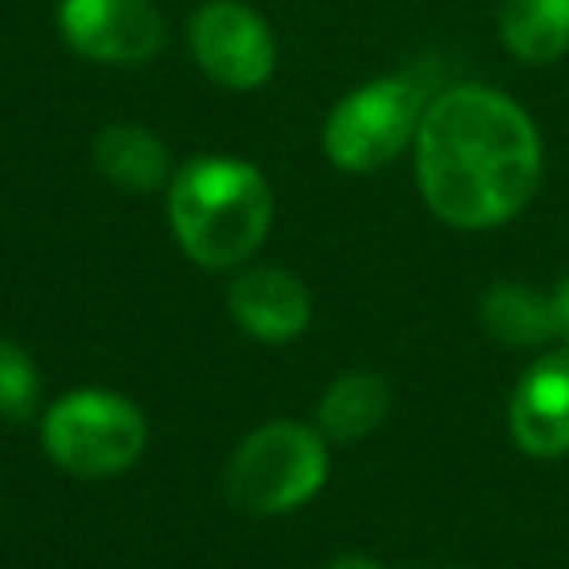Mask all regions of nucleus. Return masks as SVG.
I'll return each mask as SVG.
<instances>
[{"label":"nucleus","instance_id":"obj_1","mask_svg":"<svg viewBox=\"0 0 569 569\" xmlns=\"http://www.w3.org/2000/svg\"><path fill=\"white\" fill-rule=\"evenodd\" d=\"M413 144L429 211L457 230L503 227L542 183V137L530 113L480 82L429 98Z\"/></svg>","mask_w":569,"mask_h":569},{"label":"nucleus","instance_id":"obj_2","mask_svg":"<svg viewBox=\"0 0 569 569\" xmlns=\"http://www.w3.org/2000/svg\"><path fill=\"white\" fill-rule=\"evenodd\" d=\"M168 219L191 261L203 269H227L266 242L273 222V191L246 160L199 157L176 172Z\"/></svg>","mask_w":569,"mask_h":569},{"label":"nucleus","instance_id":"obj_3","mask_svg":"<svg viewBox=\"0 0 569 569\" xmlns=\"http://www.w3.org/2000/svg\"><path fill=\"white\" fill-rule=\"evenodd\" d=\"M328 480L320 433L297 421H273L250 433L227 465V496L246 515H284L309 503Z\"/></svg>","mask_w":569,"mask_h":569},{"label":"nucleus","instance_id":"obj_4","mask_svg":"<svg viewBox=\"0 0 569 569\" xmlns=\"http://www.w3.org/2000/svg\"><path fill=\"white\" fill-rule=\"evenodd\" d=\"M429 87L421 74H387L351 90L325 126V152L343 172H379L418 137Z\"/></svg>","mask_w":569,"mask_h":569},{"label":"nucleus","instance_id":"obj_5","mask_svg":"<svg viewBox=\"0 0 569 569\" xmlns=\"http://www.w3.org/2000/svg\"><path fill=\"white\" fill-rule=\"evenodd\" d=\"M149 441L141 410L110 390H74L43 418V449L71 476L126 472Z\"/></svg>","mask_w":569,"mask_h":569},{"label":"nucleus","instance_id":"obj_6","mask_svg":"<svg viewBox=\"0 0 569 569\" xmlns=\"http://www.w3.org/2000/svg\"><path fill=\"white\" fill-rule=\"evenodd\" d=\"M191 56L207 79L227 90H258L277 67V40L269 24L242 0H207L188 28Z\"/></svg>","mask_w":569,"mask_h":569},{"label":"nucleus","instance_id":"obj_7","mask_svg":"<svg viewBox=\"0 0 569 569\" xmlns=\"http://www.w3.org/2000/svg\"><path fill=\"white\" fill-rule=\"evenodd\" d=\"M59 32L82 59L110 67L149 63L168 40L152 0H59Z\"/></svg>","mask_w":569,"mask_h":569},{"label":"nucleus","instance_id":"obj_8","mask_svg":"<svg viewBox=\"0 0 569 569\" xmlns=\"http://www.w3.org/2000/svg\"><path fill=\"white\" fill-rule=\"evenodd\" d=\"M507 426L527 457L558 460L569 452V348L538 356L507 406Z\"/></svg>","mask_w":569,"mask_h":569},{"label":"nucleus","instance_id":"obj_9","mask_svg":"<svg viewBox=\"0 0 569 569\" xmlns=\"http://www.w3.org/2000/svg\"><path fill=\"white\" fill-rule=\"evenodd\" d=\"M230 312L242 332L266 343H284L309 328L312 297L301 277L273 266H253L230 284Z\"/></svg>","mask_w":569,"mask_h":569},{"label":"nucleus","instance_id":"obj_10","mask_svg":"<svg viewBox=\"0 0 569 569\" xmlns=\"http://www.w3.org/2000/svg\"><path fill=\"white\" fill-rule=\"evenodd\" d=\"M94 164L110 183L133 191V196H144V191H157L172 176V152L144 126L118 121V126H106L98 133Z\"/></svg>","mask_w":569,"mask_h":569},{"label":"nucleus","instance_id":"obj_11","mask_svg":"<svg viewBox=\"0 0 569 569\" xmlns=\"http://www.w3.org/2000/svg\"><path fill=\"white\" fill-rule=\"evenodd\" d=\"M499 40L519 63L546 67L569 51V0H499Z\"/></svg>","mask_w":569,"mask_h":569},{"label":"nucleus","instance_id":"obj_12","mask_svg":"<svg viewBox=\"0 0 569 569\" xmlns=\"http://www.w3.org/2000/svg\"><path fill=\"white\" fill-rule=\"evenodd\" d=\"M480 320L488 336L507 348H542L553 340L550 293H538L522 281L491 284L480 301Z\"/></svg>","mask_w":569,"mask_h":569},{"label":"nucleus","instance_id":"obj_13","mask_svg":"<svg viewBox=\"0 0 569 569\" xmlns=\"http://www.w3.org/2000/svg\"><path fill=\"white\" fill-rule=\"evenodd\" d=\"M390 410V387L379 375H343L328 387L320 402V429L332 441H363L367 433L382 426Z\"/></svg>","mask_w":569,"mask_h":569},{"label":"nucleus","instance_id":"obj_14","mask_svg":"<svg viewBox=\"0 0 569 569\" xmlns=\"http://www.w3.org/2000/svg\"><path fill=\"white\" fill-rule=\"evenodd\" d=\"M40 402V371L20 343L0 340V418L28 421Z\"/></svg>","mask_w":569,"mask_h":569},{"label":"nucleus","instance_id":"obj_15","mask_svg":"<svg viewBox=\"0 0 569 569\" xmlns=\"http://www.w3.org/2000/svg\"><path fill=\"white\" fill-rule=\"evenodd\" d=\"M550 312H553V340H561V348H569V277H561L553 284Z\"/></svg>","mask_w":569,"mask_h":569},{"label":"nucleus","instance_id":"obj_16","mask_svg":"<svg viewBox=\"0 0 569 569\" xmlns=\"http://www.w3.org/2000/svg\"><path fill=\"white\" fill-rule=\"evenodd\" d=\"M332 569H382V566L371 558H340V561H332Z\"/></svg>","mask_w":569,"mask_h":569}]
</instances>
